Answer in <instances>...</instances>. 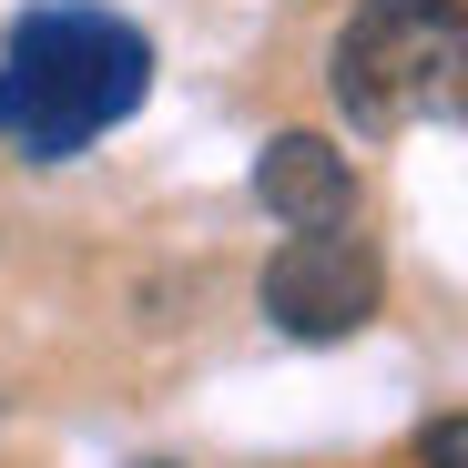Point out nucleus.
I'll list each match as a JSON object with an SVG mask.
<instances>
[{
	"instance_id": "f257e3e1",
	"label": "nucleus",
	"mask_w": 468,
	"mask_h": 468,
	"mask_svg": "<svg viewBox=\"0 0 468 468\" xmlns=\"http://www.w3.org/2000/svg\"><path fill=\"white\" fill-rule=\"evenodd\" d=\"M143 92H153V41L122 11H92V0L21 11L0 41V143L21 164H71L82 143L133 122Z\"/></svg>"
},
{
	"instance_id": "f03ea898",
	"label": "nucleus",
	"mask_w": 468,
	"mask_h": 468,
	"mask_svg": "<svg viewBox=\"0 0 468 468\" xmlns=\"http://www.w3.org/2000/svg\"><path fill=\"white\" fill-rule=\"evenodd\" d=\"M326 82L356 133L468 122V0H356Z\"/></svg>"
},
{
	"instance_id": "7ed1b4c3",
	"label": "nucleus",
	"mask_w": 468,
	"mask_h": 468,
	"mask_svg": "<svg viewBox=\"0 0 468 468\" xmlns=\"http://www.w3.org/2000/svg\"><path fill=\"white\" fill-rule=\"evenodd\" d=\"M255 295H265V326L275 336L336 346V336H356L387 305V265H377V245L356 224H326V234H285L275 265L255 275Z\"/></svg>"
},
{
	"instance_id": "20e7f679",
	"label": "nucleus",
	"mask_w": 468,
	"mask_h": 468,
	"mask_svg": "<svg viewBox=\"0 0 468 468\" xmlns=\"http://www.w3.org/2000/svg\"><path fill=\"white\" fill-rule=\"evenodd\" d=\"M255 204L275 214V224H295V234H326V224H346L356 214V164L326 143V133H275L265 153H255Z\"/></svg>"
},
{
	"instance_id": "39448f33",
	"label": "nucleus",
	"mask_w": 468,
	"mask_h": 468,
	"mask_svg": "<svg viewBox=\"0 0 468 468\" xmlns=\"http://www.w3.org/2000/svg\"><path fill=\"white\" fill-rule=\"evenodd\" d=\"M418 468H468V408H458V418H428V428H418Z\"/></svg>"
}]
</instances>
